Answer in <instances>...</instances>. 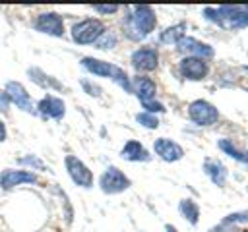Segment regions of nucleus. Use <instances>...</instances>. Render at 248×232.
<instances>
[{"label": "nucleus", "mask_w": 248, "mask_h": 232, "mask_svg": "<svg viewBox=\"0 0 248 232\" xmlns=\"http://www.w3.org/2000/svg\"><path fill=\"white\" fill-rule=\"evenodd\" d=\"M182 37H186V21H178V23H172V25L165 27L163 31H159L157 41L161 44H174L176 46V43Z\"/></svg>", "instance_id": "20"}, {"label": "nucleus", "mask_w": 248, "mask_h": 232, "mask_svg": "<svg viewBox=\"0 0 248 232\" xmlns=\"http://www.w3.org/2000/svg\"><path fill=\"white\" fill-rule=\"evenodd\" d=\"M35 108H37V116H41L43 120H56V122H60L66 116V102H64V99L58 97V95H52V93L43 95L37 101Z\"/></svg>", "instance_id": "11"}, {"label": "nucleus", "mask_w": 248, "mask_h": 232, "mask_svg": "<svg viewBox=\"0 0 248 232\" xmlns=\"http://www.w3.org/2000/svg\"><path fill=\"white\" fill-rule=\"evenodd\" d=\"M140 104H141L143 112H149V114H155V116L167 112L165 104H163L161 101H157V99H153V101H145V102H140Z\"/></svg>", "instance_id": "28"}, {"label": "nucleus", "mask_w": 248, "mask_h": 232, "mask_svg": "<svg viewBox=\"0 0 248 232\" xmlns=\"http://www.w3.org/2000/svg\"><path fill=\"white\" fill-rule=\"evenodd\" d=\"M157 29V12L153 6L138 4L126 10V15L122 19V31L128 41L140 43L147 39Z\"/></svg>", "instance_id": "1"}, {"label": "nucleus", "mask_w": 248, "mask_h": 232, "mask_svg": "<svg viewBox=\"0 0 248 232\" xmlns=\"http://www.w3.org/2000/svg\"><path fill=\"white\" fill-rule=\"evenodd\" d=\"M134 120L141 126V128H145V130H157L159 128V118L155 116V114H149V112H138L136 116H134Z\"/></svg>", "instance_id": "25"}, {"label": "nucleus", "mask_w": 248, "mask_h": 232, "mask_svg": "<svg viewBox=\"0 0 248 232\" xmlns=\"http://www.w3.org/2000/svg\"><path fill=\"white\" fill-rule=\"evenodd\" d=\"M27 77H29L31 83H35L37 87H41L45 91H56V93H64L66 91V87L60 83V79H56L54 75L46 73L39 66H29L27 68Z\"/></svg>", "instance_id": "16"}, {"label": "nucleus", "mask_w": 248, "mask_h": 232, "mask_svg": "<svg viewBox=\"0 0 248 232\" xmlns=\"http://www.w3.org/2000/svg\"><path fill=\"white\" fill-rule=\"evenodd\" d=\"M244 222H248V211L231 213V215H227L219 224H223V226H236V224H244Z\"/></svg>", "instance_id": "26"}, {"label": "nucleus", "mask_w": 248, "mask_h": 232, "mask_svg": "<svg viewBox=\"0 0 248 232\" xmlns=\"http://www.w3.org/2000/svg\"><path fill=\"white\" fill-rule=\"evenodd\" d=\"M202 15L205 21L227 29V31H238L248 27V6H207L202 10Z\"/></svg>", "instance_id": "2"}, {"label": "nucleus", "mask_w": 248, "mask_h": 232, "mask_svg": "<svg viewBox=\"0 0 248 232\" xmlns=\"http://www.w3.org/2000/svg\"><path fill=\"white\" fill-rule=\"evenodd\" d=\"M186 114H188V120H190L192 124L200 126V128H209V126L217 124V122H219V116H221V114H219V108H217L213 102L205 101V99H196V101H192V102L188 104Z\"/></svg>", "instance_id": "5"}, {"label": "nucleus", "mask_w": 248, "mask_h": 232, "mask_svg": "<svg viewBox=\"0 0 248 232\" xmlns=\"http://www.w3.org/2000/svg\"><path fill=\"white\" fill-rule=\"evenodd\" d=\"M242 70H244V72H248V64H246V66H242Z\"/></svg>", "instance_id": "33"}, {"label": "nucleus", "mask_w": 248, "mask_h": 232, "mask_svg": "<svg viewBox=\"0 0 248 232\" xmlns=\"http://www.w3.org/2000/svg\"><path fill=\"white\" fill-rule=\"evenodd\" d=\"M202 170H203V174L217 186V188H223V186H227V180H229V170H227V166L221 162V160H217V159H211V157H205L203 159V162H202Z\"/></svg>", "instance_id": "19"}, {"label": "nucleus", "mask_w": 248, "mask_h": 232, "mask_svg": "<svg viewBox=\"0 0 248 232\" xmlns=\"http://www.w3.org/2000/svg\"><path fill=\"white\" fill-rule=\"evenodd\" d=\"M31 25L37 33H43L48 37H64V31H66L64 15L58 12H39L33 17Z\"/></svg>", "instance_id": "7"}, {"label": "nucleus", "mask_w": 248, "mask_h": 232, "mask_svg": "<svg viewBox=\"0 0 248 232\" xmlns=\"http://www.w3.org/2000/svg\"><path fill=\"white\" fill-rule=\"evenodd\" d=\"M165 232H180V230H178V228H176L174 224H170V222H167V224H165Z\"/></svg>", "instance_id": "32"}, {"label": "nucleus", "mask_w": 248, "mask_h": 232, "mask_svg": "<svg viewBox=\"0 0 248 232\" xmlns=\"http://www.w3.org/2000/svg\"><path fill=\"white\" fill-rule=\"evenodd\" d=\"M64 168H66V174L70 176V180L78 186V188H83V189H91L93 184H95V176L91 172V168L76 155H66L64 157Z\"/></svg>", "instance_id": "6"}, {"label": "nucleus", "mask_w": 248, "mask_h": 232, "mask_svg": "<svg viewBox=\"0 0 248 232\" xmlns=\"http://www.w3.org/2000/svg\"><path fill=\"white\" fill-rule=\"evenodd\" d=\"M79 64L87 73H91L95 77H107V79H112L116 70L120 68L112 62H107V60H101V58H95V56H83L79 60Z\"/></svg>", "instance_id": "15"}, {"label": "nucleus", "mask_w": 248, "mask_h": 232, "mask_svg": "<svg viewBox=\"0 0 248 232\" xmlns=\"http://www.w3.org/2000/svg\"><path fill=\"white\" fill-rule=\"evenodd\" d=\"M4 91L10 99V104H14L16 108L27 112V114H33L37 116V108H35V102L31 99V93L25 89V85L21 81H16V79H8L4 83Z\"/></svg>", "instance_id": "8"}, {"label": "nucleus", "mask_w": 248, "mask_h": 232, "mask_svg": "<svg viewBox=\"0 0 248 232\" xmlns=\"http://www.w3.org/2000/svg\"><path fill=\"white\" fill-rule=\"evenodd\" d=\"M116 44H118V35H116L114 31L107 29V31L97 39L95 48H97V50H110V48H114Z\"/></svg>", "instance_id": "24"}, {"label": "nucleus", "mask_w": 248, "mask_h": 232, "mask_svg": "<svg viewBox=\"0 0 248 232\" xmlns=\"http://www.w3.org/2000/svg\"><path fill=\"white\" fill-rule=\"evenodd\" d=\"M153 153L165 162H178L184 159V147L170 137H157L153 141Z\"/></svg>", "instance_id": "14"}, {"label": "nucleus", "mask_w": 248, "mask_h": 232, "mask_svg": "<svg viewBox=\"0 0 248 232\" xmlns=\"http://www.w3.org/2000/svg\"><path fill=\"white\" fill-rule=\"evenodd\" d=\"M107 31L103 19L99 17H85L76 21L70 27V37L76 44H95L97 39Z\"/></svg>", "instance_id": "3"}, {"label": "nucleus", "mask_w": 248, "mask_h": 232, "mask_svg": "<svg viewBox=\"0 0 248 232\" xmlns=\"http://www.w3.org/2000/svg\"><path fill=\"white\" fill-rule=\"evenodd\" d=\"M120 159L128 160V162H149L151 160V153L141 141L128 139L120 149Z\"/></svg>", "instance_id": "18"}, {"label": "nucleus", "mask_w": 248, "mask_h": 232, "mask_svg": "<svg viewBox=\"0 0 248 232\" xmlns=\"http://www.w3.org/2000/svg\"><path fill=\"white\" fill-rule=\"evenodd\" d=\"M132 188V180L118 166H107L99 176V189L105 195H118Z\"/></svg>", "instance_id": "4"}, {"label": "nucleus", "mask_w": 248, "mask_h": 232, "mask_svg": "<svg viewBox=\"0 0 248 232\" xmlns=\"http://www.w3.org/2000/svg\"><path fill=\"white\" fill-rule=\"evenodd\" d=\"M79 85H81V89L89 95V97H93V99H99L101 95H103V89H101V85H97L95 81H91V79H85V77H81L79 79Z\"/></svg>", "instance_id": "27"}, {"label": "nucleus", "mask_w": 248, "mask_h": 232, "mask_svg": "<svg viewBox=\"0 0 248 232\" xmlns=\"http://www.w3.org/2000/svg\"><path fill=\"white\" fill-rule=\"evenodd\" d=\"M39 184V174L25 170V168H6L0 172V189L12 191L19 186H33Z\"/></svg>", "instance_id": "9"}, {"label": "nucleus", "mask_w": 248, "mask_h": 232, "mask_svg": "<svg viewBox=\"0 0 248 232\" xmlns=\"http://www.w3.org/2000/svg\"><path fill=\"white\" fill-rule=\"evenodd\" d=\"M176 50L184 56H196V58H203V60H211L215 56V48L209 44V43H203L196 37H182L178 43H176Z\"/></svg>", "instance_id": "13"}, {"label": "nucleus", "mask_w": 248, "mask_h": 232, "mask_svg": "<svg viewBox=\"0 0 248 232\" xmlns=\"http://www.w3.org/2000/svg\"><path fill=\"white\" fill-rule=\"evenodd\" d=\"M8 139V126L4 122V118L0 116V143H4Z\"/></svg>", "instance_id": "31"}, {"label": "nucleus", "mask_w": 248, "mask_h": 232, "mask_svg": "<svg viewBox=\"0 0 248 232\" xmlns=\"http://www.w3.org/2000/svg\"><path fill=\"white\" fill-rule=\"evenodd\" d=\"M132 95L138 97L140 102L157 99V83L149 75H134L132 77Z\"/></svg>", "instance_id": "17"}, {"label": "nucleus", "mask_w": 248, "mask_h": 232, "mask_svg": "<svg viewBox=\"0 0 248 232\" xmlns=\"http://www.w3.org/2000/svg\"><path fill=\"white\" fill-rule=\"evenodd\" d=\"M217 147H219L221 153H225V155L231 157L232 160L242 162V164H248V151L242 149V147H238V145H234L232 139H229V137H221V139L217 141Z\"/></svg>", "instance_id": "21"}, {"label": "nucleus", "mask_w": 248, "mask_h": 232, "mask_svg": "<svg viewBox=\"0 0 248 232\" xmlns=\"http://www.w3.org/2000/svg\"><path fill=\"white\" fill-rule=\"evenodd\" d=\"M178 73L188 81H202L209 75V64L203 58L182 56L178 62Z\"/></svg>", "instance_id": "12"}, {"label": "nucleus", "mask_w": 248, "mask_h": 232, "mask_svg": "<svg viewBox=\"0 0 248 232\" xmlns=\"http://www.w3.org/2000/svg\"><path fill=\"white\" fill-rule=\"evenodd\" d=\"M93 8V12H97L99 15H114V14H118V10H120V6H116V4H95V6H91Z\"/></svg>", "instance_id": "29"}, {"label": "nucleus", "mask_w": 248, "mask_h": 232, "mask_svg": "<svg viewBox=\"0 0 248 232\" xmlns=\"http://www.w3.org/2000/svg\"><path fill=\"white\" fill-rule=\"evenodd\" d=\"M178 213L190 226H198V222H200V205L192 197H184V199L178 201Z\"/></svg>", "instance_id": "22"}, {"label": "nucleus", "mask_w": 248, "mask_h": 232, "mask_svg": "<svg viewBox=\"0 0 248 232\" xmlns=\"http://www.w3.org/2000/svg\"><path fill=\"white\" fill-rule=\"evenodd\" d=\"M16 162H17L19 166H23L25 170H31V172H35V170L46 172V170H48L46 162H45L39 155H33V153H27V155H23V157H17Z\"/></svg>", "instance_id": "23"}, {"label": "nucleus", "mask_w": 248, "mask_h": 232, "mask_svg": "<svg viewBox=\"0 0 248 232\" xmlns=\"http://www.w3.org/2000/svg\"><path fill=\"white\" fill-rule=\"evenodd\" d=\"M130 64L140 75L151 73L159 68V50L155 46H140L130 54Z\"/></svg>", "instance_id": "10"}, {"label": "nucleus", "mask_w": 248, "mask_h": 232, "mask_svg": "<svg viewBox=\"0 0 248 232\" xmlns=\"http://www.w3.org/2000/svg\"><path fill=\"white\" fill-rule=\"evenodd\" d=\"M0 112L2 114H8L10 112V99L4 91V87H0Z\"/></svg>", "instance_id": "30"}]
</instances>
